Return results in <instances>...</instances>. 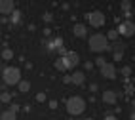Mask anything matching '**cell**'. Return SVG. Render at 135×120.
Listing matches in <instances>:
<instances>
[{"instance_id":"obj_1","label":"cell","mask_w":135,"mask_h":120,"mask_svg":"<svg viewBox=\"0 0 135 120\" xmlns=\"http://www.w3.org/2000/svg\"><path fill=\"white\" fill-rule=\"evenodd\" d=\"M88 46H89V50L95 52V53H101V52H105V50H109V48H110L107 34H101V33H95V34L89 36Z\"/></svg>"},{"instance_id":"obj_2","label":"cell","mask_w":135,"mask_h":120,"mask_svg":"<svg viewBox=\"0 0 135 120\" xmlns=\"http://www.w3.org/2000/svg\"><path fill=\"white\" fill-rule=\"evenodd\" d=\"M86 110V101L84 97H80V95H73V97H69L67 99V113L69 114H82Z\"/></svg>"},{"instance_id":"obj_3","label":"cell","mask_w":135,"mask_h":120,"mask_svg":"<svg viewBox=\"0 0 135 120\" xmlns=\"http://www.w3.org/2000/svg\"><path fill=\"white\" fill-rule=\"evenodd\" d=\"M2 80H4V84L8 86H19V82H21V71L17 69V67H6L2 71Z\"/></svg>"},{"instance_id":"obj_4","label":"cell","mask_w":135,"mask_h":120,"mask_svg":"<svg viewBox=\"0 0 135 120\" xmlns=\"http://www.w3.org/2000/svg\"><path fill=\"white\" fill-rule=\"evenodd\" d=\"M88 21L91 27H103L105 25V13L99 12V10H93V12L88 13Z\"/></svg>"},{"instance_id":"obj_5","label":"cell","mask_w":135,"mask_h":120,"mask_svg":"<svg viewBox=\"0 0 135 120\" xmlns=\"http://www.w3.org/2000/svg\"><path fill=\"white\" fill-rule=\"evenodd\" d=\"M118 34H122V36H126V38H129V36H133L135 34V23L133 21H122L120 25H118Z\"/></svg>"},{"instance_id":"obj_6","label":"cell","mask_w":135,"mask_h":120,"mask_svg":"<svg viewBox=\"0 0 135 120\" xmlns=\"http://www.w3.org/2000/svg\"><path fill=\"white\" fill-rule=\"evenodd\" d=\"M63 59H65L67 71H70V69H74L78 63H80V55L76 52H67V55H63Z\"/></svg>"},{"instance_id":"obj_7","label":"cell","mask_w":135,"mask_h":120,"mask_svg":"<svg viewBox=\"0 0 135 120\" xmlns=\"http://www.w3.org/2000/svg\"><path fill=\"white\" fill-rule=\"evenodd\" d=\"M48 48H50L51 52L59 53L61 57H63V55H67V50H65V46H63V38H53V40L48 44Z\"/></svg>"},{"instance_id":"obj_8","label":"cell","mask_w":135,"mask_h":120,"mask_svg":"<svg viewBox=\"0 0 135 120\" xmlns=\"http://www.w3.org/2000/svg\"><path fill=\"white\" fill-rule=\"evenodd\" d=\"M116 101H118V94L112 90H105L103 91V103L105 105H114Z\"/></svg>"},{"instance_id":"obj_9","label":"cell","mask_w":135,"mask_h":120,"mask_svg":"<svg viewBox=\"0 0 135 120\" xmlns=\"http://www.w3.org/2000/svg\"><path fill=\"white\" fill-rule=\"evenodd\" d=\"M0 10H2L4 15H12L15 12V2H12V0H2V2H0Z\"/></svg>"},{"instance_id":"obj_10","label":"cell","mask_w":135,"mask_h":120,"mask_svg":"<svg viewBox=\"0 0 135 120\" xmlns=\"http://www.w3.org/2000/svg\"><path fill=\"white\" fill-rule=\"evenodd\" d=\"M101 75H103L105 78H109V80L116 78V67L112 65V63H107V65L101 69Z\"/></svg>"},{"instance_id":"obj_11","label":"cell","mask_w":135,"mask_h":120,"mask_svg":"<svg viewBox=\"0 0 135 120\" xmlns=\"http://www.w3.org/2000/svg\"><path fill=\"white\" fill-rule=\"evenodd\" d=\"M70 78H73V84L74 86H82L84 80H86V75H84L82 71H74L73 75H70Z\"/></svg>"},{"instance_id":"obj_12","label":"cell","mask_w":135,"mask_h":120,"mask_svg":"<svg viewBox=\"0 0 135 120\" xmlns=\"http://www.w3.org/2000/svg\"><path fill=\"white\" fill-rule=\"evenodd\" d=\"M73 33H74L76 38H84V36H86V25L84 23H76L73 27Z\"/></svg>"},{"instance_id":"obj_13","label":"cell","mask_w":135,"mask_h":120,"mask_svg":"<svg viewBox=\"0 0 135 120\" xmlns=\"http://www.w3.org/2000/svg\"><path fill=\"white\" fill-rule=\"evenodd\" d=\"M109 50H112V53H124V50H126V44H122V42H112Z\"/></svg>"},{"instance_id":"obj_14","label":"cell","mask_w":135,"mask_h":120,"mask_svg":"<svg viewBox=\"0 0 135 120\" xmlns=\"http://www.w3.org/2000/svg\"><path fill=\"white\" fill-rule=\"evenodd\" d=\"M2 120H17V116H15V113L13 110H10V109H6L4 113H2V116H0Z\"/></svg>"},{"instance_id":"obj_15","label":"cell","mask_w":135,"mask_h":120,"mask_svg":"<svg viewBox=\"0 0 135 120\" xmlns=\"http://www.w3.org/2000/svg\"><path fill=\"white\" fill-rule=\"evenodd\" d=\"M53 67H55L57 71H67V65H65V59L63 57H57L55 63H53Z\"/></svg>"},{"instance_id":"obj_16","label":"cell","mask_w":135,"mask_h":120,"mask_svg":"<svg viewBox=\"0 0 135 120\" xmlns=\"http://www.w3.org/2000/svg\"><path fill=\"white\" fill-rule=\"evenodd\" d=\"M120 8L124 10L126 17H128V15H129V10H131V2H129V0H122V2H120Z\"/></svg>"},{"instance_id":"obj_17","label":"cell","mask_w":135,"mask_h":120,"mask_svg":"<svg viewBox=\"0 0 135 120\" xmlns=\"http://www.w3.org/2000/svg\"><path fill=\"white\" fill-rule=\"evenodd\" d=\"M29 90H31V82L29 80H21L19 82V91H21V94H27Z\"/></svg>"},{"instance_id":"obj_18","label":"cell","mask_w":135,"mask_h":120,"mask_svg":"<svg viewBox=\"0 0 135 120\" xmlns=\"http://www.w3.org/2000/svg\"><path fill=\"white\" fill-rule=\"evenodd\" d=\"M10 21L13 23V25H17V23H21V12L19 10H15L12 15H10Z\"/></svg>"},{"instance_id":"obj_19","label":"cell","mask_w":135,"mask_h":120,"mask_svg":"<svg viewBox=\"0 0 135 120\" xmlns=\"http://www.w3.org/2000/svg\"><path fill=\"white\" fill-rule=\"evenodd\" d=\"M118 29H110L109 33H107V38H109V40H112V42H116V38H118Z\"/></svg>"},{"instance_id":"obj_20","label":"cell","mask_w":135,"mask_h":120,"mask_svg":"<svg viewBox=\"0 0 135 120\" xmlns=\"http://www.w3.org/2000/svg\"><path fill=\"white\" fill-rule=\"evenodd\" d=\"M12 57H13V52H12L10 48H4V50H2V59H6V61H10Z\"/></svg>"},{"instance_id":"obj_21","label":"cell","mask_w":135,"mask_h":120,"mask_svg":"<svg viewBox=\"0 0 135 120\" xmlns=\"http://www.w3.org/2000/svg\"><path fill=\"white\" fill-rule=\"evenodd\" d=\"M95 65H97L99 69H103V67L107 65V61H105V57H95Z\"/></svg>"},{"instance_id":"obj_22","label":"cell","mask_w":135,"mask_h":120,"mask_svg":"<svg viewBox=\"0 0 135 120\" xmlns=\"http://www.w3.org/2000/svg\"><path fill=\"white\" fill-rule=\"evenodd\" d=\"M36 101H38V103H44V101H46V94H44V91H38V94H36Z\"/></svg>"},{"instance_id":"obj_23","label":"cell","mask_w":135,"mask_h":120,"mask_svg":"<svg viewBox=\"0 0 135 120\" xmlns=\"http://www.w3.org/2000/svg\"><path fill=\"white\" fill-rule=\"evenodd\" d=\"M120 72H122L124 76H129V75H131V69H129V67H122V71H120Z\"/></svg>"},{"instance_id":"obj_24","label":"cell","mask_w":135,"mask_h":120,"mask_svg":"<svg viewBox=\"0 0 135 120\" xmlns=\"http://www.w3.org/2000/svg\"><path fill=\"white\" fill-rule=\"evenodd\" d=\"M10 99H12V95L8 94V91H4V94H2V101H4V103H10Z\"/></svg>"},{"instance_id":"obj_25","label":"cell","mask_w":135,"mask_h":120,"mask_svg":"<svg viewBox=\"0 0 135 120\" xmlns=\"http://www.w3.org/2000/svg\"><path fill=\"white\" fill-rule=\"evenodd\" d=\"M112 57H114V61H122L124 59V53H114Z\"/></svg>"},{"instance_id":"obj_26","label":"cell","mask_w":135,"mask_h":120,"mask_svg":"<svg viewBox=\"0 0 135 120\" xmlns=\"http://www.w3.org/2000/svg\"><path fill=\"white\" fill-rule=\"evenodd\" d=\"M63 82H65V84H73V78H70V75H69V76H65V78H63Z\"/></svg>"},{"instance_id":"obj_27","label":"cell","mask_w":135,"mask_h":120,"mask_svg":"<svg viewBox=\"0 0 135 120\" xmlns=\"http://www.w3.org/2000/svg\"><path fill=\"white\" fill-rule=\"evenodd\" d=\"M10 110H13V113H17V110H19V105H10Z\"/></svg>"},{"instance_id":"obj_28","label":"cell","mask_w":135,"mask_h":120,"mask_svg":"<svg viewBox=\"0 0 135 120\" xmlns=\"http://www.w3.org/2000/svg\"><path fill=\"white\" fill-rule=\"evenodd\" d=\"M103 120H118V118H116V116H112V114H107Z\"/></svg>"},{"instance_id":"obj_29","label":"cell","mask_w":135,"mask_h":120,"mask_svg":"<svg viewBox=\"0 0 135 120\" xmlns=\"http://www.w3.org/2000/svg\"><path fill=\"white\" fill-rule=\"evenodd\" d=\"M44 21H51V13H44Z\"/></svg>"},{"instance_id":"obj_30","label":"cell","mask_w":135,"mask_h":120,"mask_svg":"<svg viewBox=\"0 0 135 120\" xmlns=\"http://www.w3.org/2000/svg\"><path fill=\"white\" fill-rule=\"evenodd\" d=\"M97 88H99L97 84H91V86H89V90H91V91H97Z\"/></svg>"},{"instance_id":"obj_31","label":"cell","mask_w":135,"mask_h":120,"mask_svg":"<svg viewBox=\"0 0 135 120\" xmlns=\"http://www.w3.org/2000/svg\"><path fill=\"white\" fill-rule=\"evenodd\" d=\"M133 95H135V86H133Z\"/></svg>"},{"instance_id":"obj_32","label":"cell","mask_w":135,"mask_h":120,"mask_svg":"<svg viewBox=\"0 0 135 120\" xmlns=\"http://www.w3.org/2000/svg\"><path fill=\"white\" fill-rule=\"evenodd\" d=\"M86 120H95V118H86Z\"/></svg>"}]
</instances>
